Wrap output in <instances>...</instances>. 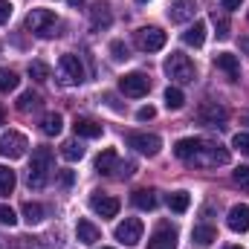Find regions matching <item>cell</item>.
Instances as JSON below:
<instances>
[{
  "label": "cell",
  "instance_id": "1",
  "mask_svg": "<svg viewBox=\"0 0 249 249\" xmlns=\"http://www.w3.org/2000/svg\"><path fill=\"white\" fill-rule=\"evenodd\" d=\"M174 157L188 165H197V168H217L232 160L229 148H223L220 142H212V139H197V136L180 139L174 145Z\"/></svg>",
  "mask_w": 249,
  "mask_h": 249
},
{
  "label": "cell",
  "instance_id": "2",
  "mask_svg": "<svg viewBox=\"0 0 249 249\" xmlns=\"http://www.w3.org/2000/svg\"><path fill=\"white\" fill-rule=\"evenodd\" d=\"M26 29L35 38H55V35H61L58 32L61 29V20H58V15L53 9H32L26 15Z\"/></svg>",
  "mask_w": 249,
  "mask_h": 249
},
{
  "label": "cell",
  "instance_id": "3",
  "mask_svg": "<svg viewBox=\"0 0 249 249\" xmlns=\"http://www.w3.org/2000/svg\"><path fill=\"white\" fill-rule=\"evenodd\" d=\"M50 174H53V151L50 148H35L32 162H29V174H26L29 188H44Z\"/></svg>",
  "mask_w": 249,
  "mask_h": 249
},
{
  "label": "cell",
  "instance_id": "4",
  "mask_svg": "<svg viewBox=\"0 0 249 249\" xmlns=\"http://www.w3.org/2000/svg\"><path fill=\"white\" fill-rule=\"evenodd\" d=\"M162 70H165V75L171 81H180V84L194 81V75H197V67H194V61L188 58L186 53H171L165 58V64H162Z\"/></svg>",
  "mask_w": 249,
  "mask_h": 249
},
{
  "label": "cell",
  "instance_id": "5",
  "mask_svg": "<svg viewBox=\"0 0 249 249\" xmlns=\"http://www.w3.org/2000/svg\"><path fill=\"white\" fill-rule=\"evenodd\" d=\"M58 78H61V84H67V87L84 81V67L78 61V55H70L67 53V55L58 58Z\"/></svg>",
  "mask_w": 249,
  "mask_h": 249
},
{
  "label": "cell",
  "instance_id": "6",
  "mask_svg": "<svg viewBox=\"0 0 249 249\" xmlns=\"http://www.w3.org/2000/svg\"><path fill=\"white\" fill-rule=\"evenodd\" d=\"M26 148H29V142H26V136L18 133V130H6L3 139H0V157H3V160H20V157L26 154Z\"/></svg>",
  "mask_w": 249,
  "mask_h": 249
},
{
  "label": "cell",
  "instance_id": "7",
  "mask_svg": "<svg viewBox=\"0 0 249 249\" xmlns=\"http://www.w3.org/2000/svg\"><path fill=\"white\" fill-rule=\"evenodd\" d=\"M136 47H139L142 53H157V50L165 47V32H162L160 26H142V29L136 32Z\"/></svg>",
  "mask_w": 249,
  "mask_h": 249
},
{
  "label": "cell",
  "instance_id": "8",
  "mask_svg": "<svg viewBox=\"0 0 249 249\" xmlns=\"http://www.w3.org/2000/svg\"><path fill=\"white\" fill-rule=\"evenodd\" d=\"M113 235H116V241L124 244V247H136L142 241V220L139 217H124L122 223L113 229Z\"/></svg>",
  "mask_w": 249,
  "mask_h": 249
},
{
  "label": "cell",
  "instance_id": "9",
  "mask_svg": "<svg viewBox=\"0 0 249 249\" xmlns=\"http://www.w3.org/2000/svg\"><path fill=\"white\" fill-rule=\"evenodd\" d=\"M124 142H127L130 148H136L139 154H145V157H157L160 148H162V139H160L157 133H127Z\"/></svg>",
  "mask_w": 249,
  "mask_h": 249
},
{
  "label": "cell",
  "instance_id": "10",
  "mask_svg": "<svg viewBox=\"0 0 249 249\" xmlns=\"http://www.w3.org/2000/svg\"><path fill=\"white\" fill-rule=\"evenodd\" d=\"M119 90L130 99H139V96H145L151 90V81H148L145 72H127V75L119 78Z\"/></svg>",
  "mask_w": 249,
  "mask_h": 249
},
{
  "label": "cell",
  "instance_id": "11",
  "mask_svg": "<svg viewBox=\"0 0 249 249\" xmlns=\"http://www.w3.org/2000/svg\"><path fill=\"white\" fill-rule=\"evenodd\" d=\"M148 249H177V229L171 223L157 226L154 235L148 238Z\"/></svg>",
  "mask_w": 249,
  "mask_h": 249
},
{
  "label": "cell",
  "instance_id": "12",
  "mask_svg": "<svg viewBox=\"0 0 249 249\" xmlns=\"http://www.w3.org/2000/svg\"><path fill=\"white\" fill-rule=\"evenodd\" d=\"M226 226H229L232 232H238V235L249 232V206L247 203H238V206L229 209V214H226Z\"/></svg>",
  "mask_w": 249,
  "mask_h": 249
},
{
  "label": "cell",
  "instance_id": "13",
  "mask_svg": "<svg viewBox=\"0 0 249 249\" xmlns=\"http://www.w3.org/2000/svg\"><path fill=\"white\" fill-rule=\"evenodd\" d=\"M197 12V0H171L168 6V20L171 23H186Z\"/></svg>",
  "mask_w": 249,
  "mask_h": 249
},
{
  "label": "cell",
  "instance_id": "14",
  "mask_svg": "<svg viewBox=\"0 0 249 249\" xmlns=\"http://www.w3.org/2000/svg\"><path fill=\"white\" fill-rule=\"evenodd\" d=\"M90 209L99 217H116L119 214V200L116 197H107V194H93L90 197Z\"/></svg>",
  "mask_w": 249,
  "mask_h": 249
},
{
  "label": "cell",
  "instance_id": "15",
  "mask_svg": "<svg viewBox=\"0 0 249 249\" xmlns=\"http://www.w3.org/2000/svg\"><path fill=\"white\" fill-rule=\"evenodd\" d=\"M110 23H113L110 3H105V0L93 3V9H90V26H93V29H107Z\"/></svg>",
  "mask_w": 249,
  "mask_h": 249
},
{
  "label": "cell",
  "instance_id": "16",
  "mask_svg": "<svg viewBox=\"0 0 249 249\" xmlns=\"http://www.w3.org/2000/svg\"><path fill=\"white\" fill-rule=\"evenodd\" d=\"M197 122H203V124L226 122V107H223V105H217V102H206V105L197 110Z\"/></svg>",
  "mask_w": 249,
  "mask_h": 249
},
{
  "label": "cell",
  "instance_id": "17",
  "mask_svg": "<svg viewBox=\"0 0 249 249\" xmlns=\"http://www.w3.org/2000/svg\"><path fill=\"white\" fill-rule=\"evenodd\" d=\"M214 67L223 70V72L229 75V81H238V78H241V64H238V58H235L232 53H217V55H214Z\"/></svg>",
  "mask_w": 249,
  "mask_h": 249
},
{
  "label": "cell",
  "instance_id": "18",
  "mask_svg": "<svg viewBox=\"0 0 249 249\" xmlns=\"http://www.w3.org/2000/svg\"><path fill=\"white\" fill-rule=\"evenodd\" d=\"M72 130H75V136H81V139H99L102 133H105V127L99 122H93V119H75V124H72Z\"/></svg>",
  "mask_w": 249,
  "mask_h": 249
},
{
  "label": "cell",
  "instance_id": "19",
  "mask_svg": "<svg viewBox=\"0 0 249 249\" xmlns=\"http://www.w3.org/2000/svg\"><path fill=\"white\" fill-rule=\"evenodd\" d=\"M116 165H119V154L113 148H105L99 157H96V171L99 174H116Z\"/></svg>",
  "mask_w": 249,
  "mask_h": 249
},
{
  "label": "cell",
  "instance_id": "20",
  "mask_svg": "<svg viewBox=\"0 0 249 249\" xmlns=\"http://www.w3.org/2000/svg\"><path fill=\"white\" fill-rule=\"evenodd\" d=\"M75 235H78V241H81V244H87V247H93V244H99V241H102L99 226H93L90 220H78V223H75Z\"/></svg>",
  "mask_w": 249,
  "mask_h": 249
},
{
  "label": "cell",
  "instance_id": "21",
  "mask_svg": "<svg viewBox=\"0 0 249 249\" xmlns=\"http://www.w3.org/2000/svg\"><path fill=\"white\" fill-rule=\"evenodd\" d=\"M191 241H194L197 247H212V244L217 241V229L209 226V223H197V226L191 229Z\"/></svg>",
  "mask_w": 249,
  "mask_h": 249
},
{
  "label": "cell",
  "instance_id": "22",
  "mask_svg": "<svg viewBox=\"0 0 249 249\" xmlns=\"http://www.w3.org/2000/svg\"><path fill=\"white\" fill-rule=\"evenodd\" d=\"M130 203H133L136 209H142V212H151V209L157 206V191H151V188H136V191L130 194Z\"/></svg>",
  "mask_w": 249,
  "mask_h": 249
},
{
  "label": "cell",
  "instance_id": "23",
  "mask_svg": "<svg viewBox=\"0 0 249 249\" xmlns=\"http://www.w3.org/2000/svg\"><path fill=\"white\" fill-rule=\"evenodd\" d=\"M183 41H186L188 47H203V41H206V23L203 20H194L186 32H183Z\"/></svg>",
  "mask_w": 249,
  "mask_h": 249
},
{
  "label": "cell",
  "instance_id": "24",
  "mask_svg": "<svg viewBox=\"0 0 249 249\" xmlns=\"http://www.w3.org/2000/svg\"><path fill=\"white\" fill-rule=\"evenodd\" d=\"M20 212H23V220H26L29 226H35V223H41V220L47 217V209H44L41 203H32V200H29V203H23V209H20Z\"/></svg>",
  "mask_w": 249,
  "mask_h": 249
},
{
  "label": "cell",
  "instance_id": "25",
  "mask_svg": "<svg viewBox=\"0 0 249 249\" xmlns=\"http://www.w3.org/2000/svg\"><path fill=\"white\" fill-rule=\"evenodd\" d=\"M38 107H41V96H38V93H32V90L20 93V99H18V110H20V113H32V110H38Z\"/></svg>",
  "mask_w": 249,
  "mask_h": 249
},
{
  "label": "cell",
  "instance_id": "26",
  "mask_svg": "<svg viewBox=\"0 0 249 249\" xmlns=\"http://www.w3.org/2000/svg\"><path fill=\"white\" fill-rule=\"evenodd\" d=\"M18 84H20L18 72L9 67H0V93H12V90H18Z\"/></svg>",
  "mask_w": 249,
  "mask_h": 249
},
{
  "label": "cell",
  "instance_id": "27",
  "mask_svg": "<svg viewBox=\"0 0 249 249\" xmlns=\"http://www.w3.org/2000/svg\"><path fill=\"white\" fill-rule=\"evenodd\" d=\"M61 157L67 160V162H75V160H81V157H84V145H81V142H75V139L64 142V145H61Z\"/></svg>",
  "mask_w": 249,
  "mask_h": 249
},
{
  "label": "cell",
  "instance_id": "28",
  "mask_svg": "<svg viewBox=\"0 0 249 249\" xmlns=\"http://www.w3.org/2000/svg\"><path fill=\"white\" fill-rule=\"evenodd\" d=\"M64 127V119L58 116V113H47L44 116V122H41V130L47 133V136H58Z\"/></svg>",
  "mask_w": 249,
  "mask_h": 249
},
{
  "label": "cell",
  "instance_id": "29",
  "mask_svg": "<svg viewBox=\"0 0 249 249\" xmlns=\"http://www.w3.org/2000/svg\"><path fill=\"white\" fill-rule=\"evenodd\" d=\"M188 203H191L188 191H174V194H168V209H171V212H177V214H183V212H186Z\"/></svg>",
  "mask_w": 249,
  "mask_h": 249
},
{
  "label": "cell",
  "instance_id": "30",
  "mask_svg": "<svg viewBox=\"0 0 249 249\" xmlns=\"http://www.w3.org/2000/svg\"><path fill=\"white\" fill-rule=\"evenodd\" d=\"M15 171L12 168H6V165H0V197H6V194H12L15 191Z\"/></svg>",
  "mask_w": 249,
  "mask_h": 249
},
{
  "label": "cell",
  "instance_id": "31",
  "mask_svg": "<svg viewBox=\"0 0 249 249\" xmlns=\"http://www.w3.org/2000/svg\"><path fill=\"white\" fill-rule=\"evenodd\" d=\"M183 105H186L183 90H180V87H168V90H165V107H168V110H180Z\"/></svg>",
  "mask_w": 249,
  "mask_h": 249
},
{
  "label": "cell",
  "instance_id": "32",
  "mask_svg": "<svg viewBox=\"0 0 249 249\" xmlns=\"http://www.w3.org/2000/svg\"><path fill=\"white\" fill-rule=\"evenodd\" d=\"M212 23H214V29H217V38L226 41V38H229V18L214 9V12H212Z\"/></svg>",
  "mask_w": 249,
  "mask_h": 249
},
{
  "label": "cell",
  "instance_id": "33",
  "mask_svg": "<svg viewBox=\"0 0 249 249\" xmlns=\"http://www.w3.org/2000/svg\"><path fill=\"white\" fill-rule=\"evenodd\" d=\"M29 75H32L35 81H47V78H50V67L44 61H32L29 64Z\"/></svg>",
  "mask_w": 249,
  "mask_h": 249
},
{
  "label": "cell",
  "instance_id": "34",
  "mask_svg": "<svg viewBox=\"0 0 249 249\" xmlns=\"http://www.w3.org/2000/svg\"><path fill=\"white\" fill-rule=\"evenodd\" d=\"M232 180H235V183H238L241 188H247V191H249V165H241V168H235Z\"/></svg>",
  "mask_w": 249,
  "mask_h": 249
},
{
  "label": "cell",
  "instance_id": "35",
  "mask_svg": "<svg viewBox=\"0 0 249 249\" xmlns=\"http://www.w3.org/2000/svg\"><path fill=\"white\" fill-rule=\"evenodd\" d=\"M0 223H3V226H15V223H18V214H15L12 206H0Z\"/></svg>",
  "mask_w": 249,
  "mask_h": 249
},
{
  "label": "cell",
  "instance_id": "36",
  "mask_svg": "<svg viewBox=\"0 0 249 249\" xmlns=\"http://www.w3.org/2000/svg\"><path fill=\"white\" fill-rule=\"evenodd\" d=\"M55 183H58L61 188H70L72 183H75V171H70V168L58 171V174H55Z\"/></svg>",
  "mask_w": 249,
  "mask_h": 249
},
{
  "label": "cell",
  "instance_id": "37",
  "mask_svg": "<svg viewBox=\"0 0 249 249\" xmlns=\"http://www.w3.org/2000/svg\"><path fill=\"white\" fill-rule=\"evenodd\" d=\"M110 53H113V58H116V61L130 58V55H127V47H124V41H113V44H110Z\"/></svg>",
  "mask_w": 249,
  "mask_h": 249
},
{
  "label": "cell",
  "instance_id": "38",
  "mask_svg": "<svg viewBox=\"0 0 249 249\" xmlns=\"http://www.w3.org/2000/svg\"><path fill=\"white\" fill-rule=\"evenodd\" d=\"M232 148H238L241 154H249V133H235V139H232Z\"/></svg>",
  "mask_w": 249,
  "mask_h": 249
},
{
  "label": "cell",
  "instance_id": "39",
  "mask_svg": "<svg viewBox=\"0 0 249 249\" xmlns=\"http://www.w3.org/2000/svg\"><path fill=\"white\" fill-rule=\"evenodd\" d=\"M133 171H136L133 162H119V165H116V177H130Z\"/></svg>",
  "mask_w": 249,
  "mask_h": 249
},
{
  "label": "cell",
  "instance_id": "40",
  "mask_svg": "<svg viewBox=\"0 0 249 249\" xmlns=\"http://www.w3.org/2000/svg\"><path fill=\"white\" fill-rule=\"evenodd\" d=\"M154 116H157V110H154L151 105H148V107H139V110H136V119H139V122H148V119H154Z\"/></svg>",
  "mask_w": 249,
  "mask_h": 249
},
{
  "label": "cell",
  "instance_id": "41",
  "mask_svg": "<svg viewBox=\"0 0 249 249\" xmlns=\"http://www.w3.org/2000/svg\"><path fill=\"white\" fill-rule=\"evenodd\" d=\"M12 18V3L9 0H0V23H6Z\"/></svg>",
  "mask_w": 249,
  "mask_h": 249
},
{
  "label": "cell",
  "instance_id": "42",
  "mask_svg": "<svg viewBox=\"0 0 249 249\" xmlns=\"http://www.w3.org/2000/svg\"><path fill=\"white\" fill-rule=\"evenodd\" d=\"M223 3V9H241L244 6V0H220Z\"/></svg>",
  "mask_w": 249,
  "mask_h": 249
},
{
  "label": "cell",
  "instance_id": "43",
  "mask_svg": "<svg viewBox=\"0 0 249 249\" xmlns=\"http://www.w3.org/2000/svg\"><path fill=\"white\" fill-rule=\"evenodd\" d=\"M241 50L249 55V38H241Z\"/></svg>",
  "mask_w": 249,
  "mask_h": 249
},
{
  "label": "cell",
  "instance_id": "44",
  "mask_svg": "<svg viewBox=\"0 0 249 249\" xmlns=\"http://www.w3.org/2000/svg\"><path fill=\"white\" fill-rule=\"evenodd\" d=\"M67 3H70V6H81L84 0H67Z\"/></svg>",
  "mask_w": 249,
  "mask_h": 249
},
{
  "label": "cell",
  "instance_id": "45",
  "mask_svg": "<svg viewBox=\"0 0 249 249\" xmlns=\"http://www.w3.org/2000/svg\"><path fill=\"white\" fill-rule=\"evenodd\" d=\"M241 122H244V124H249V110L244 113V116H241Z\"/></svg>",
  "mask_w": 249,
  "mask_h": 249
},
{
  "label": "cell",
  "instance_id": "46",
  "mask_svg": "<svg viewBox=\"0 0 249 249\" xmlns=\"http://www.w3.org/2000/svg\"><path fill=\"white\" fill-rule=\"evenodd\" d=\"M226 249H244V247H226Z\"/></svg>",
  "mask_w": 249,
  "mask_h": 249
},
{
  "label": "cell",
  "instance_id": "47",
  "mask_svg": "<svg viewBox=\"0 0 249 249\" xmlns=\"http://www.w3.org/2000/svg\"><path fill=\"white\" fill-rule=\"evenodd\" d=\"M0 122H3V110H0Z\"/></svg>",
  "mask_w": 249,
  "mask_h": 249
},
{
  "label": "cell",
  "instance_id": "48",
  "mask_svg": "<svg viewBox=\"0 0 249 249\" xmlns=\"http://www.w3.org/2000/svg\"><path fill=\"white\" fill-rule=\"evenodd\" d=\"M102 249H113V247H102Z\"/></svg>",
  "mask_w": 249,
  "mask_h": 249
},
{
  "label": "cell",
  "instance_id": "49",
  "mask_svg": "<svg viewBox=\"0 0 249 249\" xmlns=\"http://www.w3.org/2000/svg\"><path fill=\"white\" fill-rule=\"evenodd\" d=\"M139 3H148V0H139Z\"/></svg>",
  "mask_w": 249,
  "mask_h": 249
}]
</instances>
